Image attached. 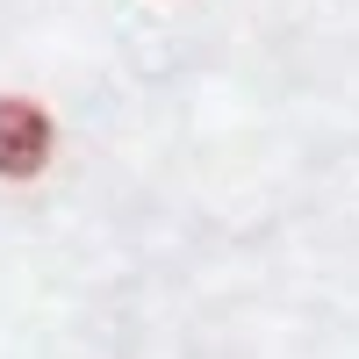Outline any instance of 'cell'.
Segmentation results:
<instances>
[{
	"instance_id": "obj_1",
	"label": "cell",
	"mask_w": 359,
	"mask_h": 359,
	"mask_svg": "<svg viewBox=\"0 0 359 359\" xmlns=\"http://www.w3.org/2000/svg\"><path fill=\"white\" fill-rule=\"evenodd\" d=\"M50 144H57V123L43 101L0 94V180H36L50 165Z\"/></svg>"
}]
</instances>
